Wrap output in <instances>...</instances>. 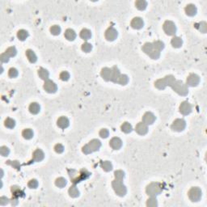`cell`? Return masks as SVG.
<instances>
[{
    "instance_id": "7c38bea8",
    "label": "cell",
    "mask_w": 207,
    "mask_h": 207,
    "mask_svg": "<svg viewBox=\"0 0 207 207\" xmlns=\"http://www.w3.org/2000/svg\"><path fill=\"white\" fill-rule=\"evenodd\" d=\"M200 83V77L196 74H191L188 76L186 85L189 87H197Z\"/></svg>"
},
{
    "instance_id": "f6af8a7d",
    "label": "cell",
    "mask_w": 207,
    "mask_h": 207,
    "mask_svg": "<svg viewBox=\"0 0 207 207\" xmlns=\"http://www.w3.org/2000/svg\"><path fill=\"white\" fill-rule=\"evenodd\" d=\"M114 176H115V179L123 180V179L125 178V172L121 170H117L114 172Z\"/></svg>"
},
{
    "instance_id": "d6986e66",
    "label": "cell",
    "mask_w": 207,
    "mask_h": 207,
    "mask_svg": "<svg viewBox=\"0 0 207 207\" xmlns=\"http://www.w3.org/2000/svg\"><path fill=\"white\" fill-rule=\"evenodd\" d=\"M57 125L61 129H66L70 126V121L68 118L66 116H61L58 119Z\"/></svg>"
},
{
    "instance_id": "e0dca14e",
    "label": "cell",
    "mask_w": 207,
    "mask_h": 207,
    "mask_svg": "<svg viewBox=\"0 0 207 207\" xmlns=\"http://www.w3.org/2000/svg\"><path fill=\"white\" fill-rule=\"evenodd\" d=\"M144 26L143 19L140 17H134L131 21V27L134 29H141Z\"/></svg>"
},
{
    "instance_id": "11a10c76",
    "label": "cell",
    "mask_w": 207,
    "mask_h": 207,
    "mask_svg": "<svg viewBox=\"0 0 207 207\" xmlns=\"http://www.w3.org/2000/svg\"><path fill=\"white\" fill-rule=\"evenodd\" d=\"M109 132L107 129H101L100 131V136H101L102 138H107L109 137Z\"/></svg>"
},
{
    "instance_id": "9f6ffc18",
    "label": "cell",
    "mask_w": 207,
    "mask_h": 207,
    "mask_svg": "<svg viewBox=\"0 0 207 207\" xmlns=\"http://www.w3.org/2000/svg\"><path fill=\"white\" fill-rule=\"evenodd\" d=\"M0 60L3 63H6L9 61V57L7 56L5 53H2L1 56H0Z\"/></svg>"
},
{
    "instance_id": "f907efd6",
    "label": "cell",
    "mask_w": 207,
    "mask_h": 207,
    "mask_svg": "<svg viewBox=\"0 0 207 207\" xmlns=\"http://www.w3.org/2000/svg\"><path fill=\"white\" fill-rule=\"evenodd\" d=\"M6 164L12 166L13 167H15L17 170L20 169V164H19L18 161H10V160H8V161H6Z\"/></svg>"
},
{
    "instance_id": "d4e9b609",
    "label": "cell",
    "mask_w": 207,
    "mask_h": 207,
    "mask_svg": "<svg viewBox=\"0 0 207 207\" xmlns=\"http://www.w3.org/2000/svg\"><path fill=\"white\" fill-rule=\"evenodd\" d=\"M41 111V107L39 105V104L36 103V102H33L30 105H29V112L32 113V114H38L40 113Z\"/></svg>"
},
{
    "instance_id": "ffe728a7",
    "label": "cell",
    "mask_w": 207,
    "mask_h": 207,
    "mask_svg": "<svg viewBox=\"0 0 207 207\" xmlns=\"http://www.w3.org/2000/svg\"><path fill=\"white\" fill-rule=\"evenodd\" d=\"M45 154L41 149H37L36 151L32 153V160L34 162H41L44 160Z\"/></svg>"
},
{
    "instance_id": "7dc6e473",
    "label": "cell",
    "mask_w": 207,
    "mask_h": 207,
    "mask_svg": "<svg viewBox=\"0 0 207 207\" xmlns=\"http://www.w3.org/2000/svg\"><path fill=\"white\" fill-rule=\"evenodd\" d=\"M62 29L58 25H53L50 28V32L54 36H58L61 33Z\"/></svg>"
},
{
    "instance_id": "277c9868",
    "label": "cell",
    "mask_w": 207,
    "mask_h": 207,
    "mask_svg": "<svg viewBox=\"0 0 207 207\" xmlns=\"http://www.w3.org/2000/svg\"><path fill=\"white\" fill-rule=\"evenodd\" d=\"M171 88H172L173 91H175L177 94L182 96H185L188 93V86L180 80H176L171 86Z\"/></svg>"
},
{
    "instance_id": "816d5d0a",
    "label": "cell",
    "mask_w": 207,
    "mask_h": 207,
    "mask_svg": "<svg viewBox=\"0 0 207 207\" xmlns=\"http://www.w3.org/2000/svg\"><path fill=\"white\" fill-rule=\"evenodd\" d=\"M59 77L63 81H68L70 78V74L67 71H63L60 74Z\"/></svg>"
},
{
    "instance_id": "6f0895ef",
    "label": "cell",
    "mask_w": 207,
    "mask_h": 207,
    "mask_svg": "<svg viewBox=\"0 0 207 207\" xmlns=\"http://www.w3.org/2000/svg\"><path fill=\"white\" fill-rule=\"evenodd\" d=\"M9 199L6 197H1L0 198V205L1 206H6L9 202Z\"/></svg>"
},
{
    "instance_id": "4316f807",
    "label": "cell",
    "mask_w": 207,
    "mask_h": 207,
    "mask_svg": "<svg viewBox=\"0 0 207 207\" xmlns=\"http://www.w3.org/2000/svg\"><path fill=\"white\" fill-rule=\"evenodd\" d=\"M38 75L39 77L43 79V80H47L49 79V77H50V73L47 70L45 69L43 67H41L40 69L38 70Z\"/></svg>"
},
{
    "instance_id": "83f0119b",
    "label": "cell",
    "mask_w": 207,
    "mask_h": 207,
    "mask_svg": "<svg viewBox=\"0 0 207 207\" xmlns=\"http://www.w3.org/2000/svg\"><path fill=\"white\" fill-rule=\"evenodd\" d=\"M80 37L84 40V41H88L91 37V31L88 28H84L80 32Z\"/></svg>"
},
{
    "instance_id": "1f68e13d",
    "label": "cell",
    "mask_w": 207,
    "mask_h": 207,
    "mask_svg": "<svg viewBox=\"0 0 207 207\" xmlns=\"http://www.w3.org/2000/svg\"><path fill=\"white\" fill-rule=\"evenodd\" d=\"M155 87L158 88V89H160V90H163V89H165L167 88V85L163 78H160V79L155 81Z\"/></svg>"
},
{
    "instance_id": "8992f818",
    "label": "cell",
    "mask_w": 207,
    "mask_h": 207,
    "mask_svg": "<svg viewBox=\"0 0 207 207\" xmlns=\"http://www.w3.org/2000/svg\"><path fill=\"white\" fill-rule=\"evenodd\" d=\"M112 186H113V188L114 189L115 193L118 196H120V197L126 196V193H127V189H126V186L123 184L122 180L115 179L112 182Z\"/></svg>"
},
{
    "instance_id": "7bdbcfd3",
    "label": "cell",
    "mask_w": 207,
    "mask_h": 207,
    "mask_svg": "<svg viewBox=\"0 0 207 207\" xmlns=\"http://www.w3.org/2000/svg\"><path fill=\"white\" fill-rule=\"evenodd\" d=\"M153 45L158 51H162L164 49V43L161 41H156L153 42Z\"/></svg>"
},
{
    "instance_id": "e575fe53",
    "label": "cell",
    "mask_w": 207,
    "mask_h": 207,
    "mask_svg": "<svg viewBox=\"0 0 207 207\" xmlns=\"http://www.w3.org/2000/svg\"><path fill=\"white\" fill-rule=\"evenodd\" d=\"M121 129L122 132H124V133L129 134L133 130V127H132V126L129 122H124L121 125Z\"/></svg>"
},
{
    "instance_id": "5b68a950",
    "label": "cell",
    "mask_w": 207,
    "mask_h": 207,
    "mask_svg": "<svg viewBox=\"0 0 207 207\" xmlns=\"http://www.w3.org/2000/svg\"><path fill=\"white\" fill-rule=\"evenodd\" d=\"M147 193L151 197H156L163 191V187L158 182H153L147 186Z\"/></svg>"
},
{
    "instance_id": "681fc988",
    "label": "cell",
    "mask_w": 207,
    "mask_h": 207,
    "mask_svg": "<svg viewBox=\"0 0 207 207\" xmlns=\"http://www.w3.org/2000/svg\"><path fill=\"white\" fill-rule=\"evenodd\" d=\"M18 75H19V72H18V70L16 69V68H11V69L9 70V71H8V75H9V77H11V78H16L17 76H18Z\"/></svg>"
},
{
    "instance_id": "60d3db41",
    "label": "cell",
    "mask_w": 207,
    "mask_h": 207,
    "mask_svg": "<svg viewBox=\"0 0 207 207\" xmlns=\"http://www.w3.org/2000/svg\"><path fill=\"white\" fill-rule=\"evenodd\" d=\"M5 53L9 58H12V57L16 56V53H17V50H16V49L14 46H12V47H9L5 51Z\"/></svg>"
},
{
    "instance_id": "680465c9",
    "label": "cell",
    "mask_w": 207,
    "mask_h": 207,
    "mask_svg": "<svg viewBox=\"0 0 207 207\" xmlns=\"http://www.w3.org/2000/svg\"><path fill=\"white\" fill-rule=\"evenodd\" d=\"M12 206H16L18 204V198L13 197L12 199Z\"/></svg>"
},
{
    "instance_id": "f1b7e54d",
    "label": "cell",
    "mask_w": 207,
    "mask_h": 207,
    "mask_svg": "<svg viewBox=\"0 0 207 207\" xmlns=\"http://www.w3.org/2000/svg\"><path fill=\"white\" fill-rule=\"evenodd\" d=\"M68 193H69V195L71 197V198H78L79 196V191L78 189L77 188L75 185H73L72 186H70L68 190Z\"/></svg>"
},
{
    "instance_id": "44dd1931",
    "label": "cell",
    "mask_w": 207,
    "mask_h": 207,
    "mask_svg": "<svg viewBox=\"0 0 207 207\" xmlns=\"http://www.w3.org/2000/svg\"><path fill=\"white\" fill-rule=\"evenodd\" d=\"M185 13L186 15L188 16H196V14L198 12V9L195 5L193 4H188L185 6Z\"/></svg>"
},
{
    "instance_id": "74e56055",
    "label": "cell",
    "mask_w": 207,
    "mask_h": 207,
    "mask_svg": "<svg viewBox=\"0 0 207 207\" xmlns=\"http://www.w3.org/2000/svg\"><path fill=\"white\" fill-rule=\"evenodd\" d=\"M128 82H129L128 76L126 75H121L119 78H118V80L116 82V83H118V84L120 85H122V86H125V85H126L128 83Z\"/></svg>"
},
{
    "instance_id": "cb8c5ba5",
    "label": "cell",
    "mask_w": 207,
    "mask_h": 207,
    "mask_svg": "<svg viewBox=\"0 0 207 207\" xmlns=\"http://www.w3.org/2000/svg\"><path fill=\"white\" fill-rule=\"evenodd\" d=\"M120 75H121V72H120L119 69L116 66H113L112 68V78H111V81L113 83H116L118 78H119Z\"/></svg>"
},
{
    "instance_id": "c3c4849f",
    "label": "cell",
    "mask_w": 207,
    "mask_h": 207,
    "mask_svg": "<svg viewBox=\"0 0 207 207\" xmlns=\"http://www.w3.org/2000/svg\"><path fill=\"white\" fill-rule=\"evenodd\" d=\"M9 153H10L9 148L6 147H5V146L1 147V148H0V154H1L2 156H4V157L7 156V155H9Z\"/></svg>"
},
{
    "instance_id": "ee69618b",
    "label": "cell",
    "mask_w": 207,
    "mask_h": 207,
    "mask_svg": "<svg viewBox=\"0 0 207 207\" xmlns=\"http://www.w3.org/2000/svg\"><path fill=\"white\" fill-rule=\"evenodd\" d=\"M147 206L150 207H155L158 206L157 203V200L155 197H151V198H149L147 202Z\"/></svg>"
},
{
    "instance_id": "603a6c76",
    "label": "cell",
    "mask_w": 207,
    "mask_h": 207,
    "mask_svg": "<svg viewBox=\"0 0 207 207\" xmlns=\"http://www.w3.org/2000/svg\"><path fill=\"white\" fill-rule=\"evenodd\" d=\"M64 36H65L66 39H67V40L70 41H74V40L76 38L75 32L74 31L73 29H71V28H68V29H66V32H65V34H64Z\"/></svg>"
},
{
    "instance_id": "3957f363",
    "label": "cell",
    "mask_w": 207,
    "mask_h": 207,
    "mask_svg": "<svg viewBox=\"0 0 207 207\" xmlns=\"http://www.w3.org/2000/svg\"><path fill=\"white\" fill-rule=\"evenodd\" d=\"M142 51H143L145 53H147L151 58H152V59H158L160 56V52L157 50L155 48V46L153 45V43H150V42L145 43V44L142 45Z\"/></svg>"
},
{
    "instance_id": "db71d44e",
    "label": "cell",
    "mask_w": 207,
    "mask_h": 207,
    "mask_svg": "<svg viewBox=\"0 0 207 207\" xmlns=\"http://www.w3.org/2000/svg\"><path fill=\"white\" fill-rule=\"evenodd\" d=\"M54 151H56L58 154H61L64 151V147L62 144H57L54 147Z\"/></svg>"
},
{
    "instance_id": "f5cc1de1",
    "label": "cell",
    "mask_w": 207,
    "mask_h": 207,
    "mask_svg": "<svg viewBox=\"0 0 207 207\" xmlns=\"http://www.w3.org/2000/svg\"><path fill=\"white\" fill-rule=\"evenodd\" d=\"M28 186L30 188H37L38 187V181L35 179L31 180L28 182Z\"/></svg>"
},
{
    "instance_id": "4fadbf2b",
    "label": "cell",
    "mask_w": 207,
    "mask_h": 207,
    "mask_svg": "<svg viewBox=\"0 0 207 207\" xmlns=\"http://www.w3.org/2000/svg\"><path fill=\"white\" fill-rule=\"evenodd\" d=\"M192 112V105L188 101H183L180 105V113L187 116Z\"/></svg>"
},
{
    "instance_id": "6da1fadb",
    "label": "cell",
    "mask_w": 207,
    "mask_h": 207,
    "mask_svg": "<svg viewBox=\"0 0 207 207\" xmlns=\"http://www.w3.org/2000/svg\"><path fill=\"white\" fill-rule=\"evenodd\" d=\"M68 174H69L70 180L74 185H76L79 182L83 181L84 180L88 179L89 176H91V173L88 172V170L83 168L80 171H76L74 169L68 170Z\"/></svg>"
},
{
    "instance_id": "d6a6232c",
    "label": "cell",
    "mask_w": 207,
    "mask_h": 207,
    "mask_svg": "<svg viewBox=\"0 0 207 207\" xmlns=\"http://www.w3.org/2000/svg\"><path fill=\"white\" fill-rule=\"evenodd\" d=\"M135 6H136V7H137L138 10H140V11H144V10L147 8V1H145V0H138V1H136V3H135Z\"/></svg>"
},
{
    "instance_id": "52a82bcc",
    "label": "cell",
    "mask_w": 207,
    "mask_h": 207,
    "mask_svg": "<svg viewBox=\"0 0 207 207\" xmlns=\"http://www.w3.org/2000/svg\"><path fill=\"white\" fill-rule=\"evenodd\" d=\"M188 198L191 200L192 201H200L202 196V193H201V188H198V187H193L190 188V190L188 193Z\"/></svg>"
},
{
    "instance_id": "5bb4252c",
    "label": "cell",
    "mask_w": 207,
    "mask_h": 207,
    "mask_svg": "<svg viewBox=\"0 0 207 207\" xmlns=\"http://www.w3.org/2000/svg\"><path fill=\"white\" fill-rule=\"evenodd\" d=\"M155 119H156V117L153 113L151 112H147L142 116V122L149 126V125H152L155 122Z\"/></svg>"
},
{
    "instance_id": "ab89813d",
    "label": "cell",
    "mask_w": 207,
    "mask_h": 207,
    "mask_svg": "<svg viewBox=\"0 0 207 207\" xmlns=\"http://www.w3.org/2000/svg\"><path fill=\"white\" fill-rule=\"evenodd\" d=\"M163 79H164V81H165V83H166L167 87V86L171 87V86L174 83V82L176 81L175 77H174L173 75H167L163 78Z\"/></svg>"
},
{
    "instance_id": "bcb514c9",
    "label": "cell",
    "mask_w": 207,
    "mask_h": 207,
    "mask_svg": "<svg viewBox=\"0 0 207 207\" xmlns=\"http://www.w3.org/2000/svg\"><path fill=\"white\" fill-rule=\"evenodd\" d=\"M91 50H92V45L90 43L85 42L82 45V50L85 53H89V52H91Z\"/></svg>"
},
{
    "instance_id": "484cf974",
    "label": "cell",
    "mask_w": 207,
    "mask_h": 207,
    "mask_svg": "<svg viewBox=\"0 0 207 207\" xmlns=\"http://www.w3.org/2000/svg\"><path fill=\"white\" fill-rule=\"evenodd\" d=\"M26 57L28 59V61L31 63H35L37 61V57L35 54V53L32 50H26Z\"/></svg>"
},
{
    "instance_id": "836d02e7",
    "label": "cell",
    "mask_w": 207,
    "mask_h": 207,
    "mask_svg": "<svg viewBox=\"0 0 207 207\" xmlns=\"http://www.w3.org/2000/svg\"><path fill=\"white\" fill-rule=\"evenodd\" d=\"M28 37V32L24 29H21L17 32V37L19 38V41H25Z\"/></svg>"
},
{
    "instance_id": "2e32d148",
    "label": "cell",
    "mask_w": 207,
    "mask_h": 207,
    "mask_svg": "<svg viewBox=\"0 0 207 207\" xmlns=\"http://www.w3.org/2000/svg\"><path fill=\"white\" fill-rule=\"evenodd\" d=\"M135 131L138 133L139 135H145L147 134L148 126L143 122H139L137 124L135 127Z\"/></svg>"
},
{
    "instance_id": "d590c367",
    "label": "cell",
    "mask_w": 207,
    "mask_h": 207,
    "mask_svg": "<svg viewBox=\"0 0 207 207\" xmlns=\"http://www.w3.org/2000/svg\"><path fill=\"white\" fill-rule=\"evenodd\" d=\"M22 136L24 139L29 140L33 137V131L31 129H24L22 132Z\"/></svg>"
},
{
    "instance_id": "30bf717a",
    "label": "cell",
    "mask_w": 207,
    "mask_h": 207,
    "mask_svg": "<svg viewBox=\"0 0 207 207\" xmlns=\"http://www.w3.org/2000/svg\"><path fill=\"white\" fill-rule=\"evenodd\" d=\"M44 89L45 91L48 92V93L53 94V93H55L58 91V86L54 82H53L50 79H47L45 82Z\"/></svg>"
},
{
    "instance_id": "ac0fdd59",
    "label": "cell",
    "mask_w": 207,
    "mask_h": 207,
    "mask_svg": "<svg viewBox=\"0 0 207 207\" xmlns=\"http://www.w3.org/2000/svg\"><path fill=\"white\" fill-rule=\"evenodd\" d=\"M101 77L103 78L104 80L105 81H111V78H112V68L110 69L109 67H104L101 70Z\"/></svg>"
},
{
    "instance_id": "f35d334b",
    "label": "cell",
    "mask_w": 207,
    "mask_h": 207,
    "mask_svg": "<svg viewBox=\"0 0 207 207\" xmlns=\"http://www.w3.org/2000/svg\"><path fill=\"white\" fill-rule=\"evenodd\" d=\"M66 184H67V181H66V180L65 179V178H63V177H59V178H58V179H56V180H55V185H56V186H58V188H63V187H65L66 185Z\"/></svg>"
},
{
    "instance_id": "7402d4cb",
    "label": "cell",
    "mask_w": 207,
    "mask_h": 207,
    "mask_svg": "<svg viewBox=\"0 0 207 207\" xmlns=\"http://www.w3.org/2000/svg\"><path fill=\"white\" fill-rule=\"evenodd\" d=\"M11 191L12 193L13 197H15V198H20V197H24V193L20 189V188H19V186H16V185L12 186V187L11 188Z\"/></svg>"
},
{
    "instance_id": "8fae6325",
    "label": "cell",
    "mask_w": 207,
    "mask_h": 207,
    "mask_svg": "<svg viewBox=\"0 0 207 207\" xmlns=\"http://www.w3.org/2000/svg\"><path fill=\"white\" fill-rule=\"evenodd\" d=\"M118 36V32L113 26H110L109 28L105 31V38L107 41H115Z\"/></svg>"
},
{
    "instance_id": "9c48e42d",
    "label": "cell",
    "mask_w": 207,
    "mask_h": 207,
    "mask_svg": "<svg viewBox=\"0 0 207 207\" xmlns=\"http://www.w3.org/2000/svg\"><path fill=\"white\" fill-rule=\"evenodd\" d=\"M186 122L184 119H176L171 126L172 130L176 132H181L185 129Z\"/></svg>"
},
{
    "instance_id": "7a4b0ae2",
    "label": "cell",
    "mask_w": 207,
    "mask_h": 207,
    "mask_svg": "<svg viewBox=\"0 0 207 207\" xmlns=\"http://www.w3.org/2000/svg\"><path fill=\"white\" fill-rule=\"evenodd\" d=\"M101 147V142L98 139H92L86 144L82 149V151L86 155H89L93 153L95 151H97L100 150Z\"/></svg>"
},
{
    "instance_id": "b9f144b4",
    "label": "cell",
    "mask_w": 207,
    "mask_h": 207,
    "mask_svg": "<svg viewBox=\"0 0 207 207\" xmlns=\"http://www.w3.org/2000/svg\"><path fill=\"white\" fill-rule=\"evenodd\" d=\"M196 27L198 28L199 31H201L203 33H206L207 31V24L206 22H201L196 24Z\"/></svg>"
},
{
    "instance_id": "f546056e",
    "label": "cell",
    "mask_w": 207,
    "mask_h": 207,
    "mask_svg": "<svg viewBox=\"0 0 207 207\" xmlns=\"http://www.w3.org/2000/svg\"><path fill=\"white\" fill-rule=\"evenodd\" d=\"M101 167L104 171H105L107 172L113 170V164L109 161H101Z\"/></svg>"
},
{
    "instance_id": "ba28073f",
    "label": "cell",
    "mask_w": 207,
    "mask_h": 207,
    "mask_svg": "<svg viewBox=\"0 0 207 207\" xmlns=\"http://www.w3.org/2000/svg\"><path fill=\"white\" fill-rule=\"evenodd\" d=\"M163 31L168 36H175L176 32V26L175 23L170 20H167L163 25Z\"/></svg>"
},
{
    "instance_id": "4dcf8cb0",
    "label": "cell",
    "mask_w": 207,
    "mask_h": 207,
    "mask_svg": "<svg viewBox=\"0 0 207 207\" xmlns=\"http://www.w3.org/2000/svg\"><path fill=\"white\" fill-rule=\"evenodd\" d=\"M171 44L172 45V47L174 48H180L182 44H183V41H182V39L180 37H174L171 41Z\"/></svg>"
},
{
    "instance_id": "8d00e7d4",
    "label": "cell",
    "mask_w": 207,
    "mask_h": 207,
    "mask_svg": "<svg viewBox=\"0 0 207 207\" xmlns=\"http://www.w3.org/2000/svg\"><path fill=\"white\" fill-rule=\"evenodd\" d=\"M4 125H5V126H6V128H8V129H13V128L16 126V121L14 119H12V118L8 117V118H6V119L5 120Z\"/></svg>"
},
{
    "instance_id": "9a60e30c",
    "label": "cell",
    "mask_w": 207,
    "mask_h": 207,
    "mask_svg": "<svg viewBox=\"0 0 207 207\" xmlns=\"http://www.w3.org/2000/svg\"><path fill=\"white\" fill-rule=\"evenodd\" d=\"M109 146L113 150H119L122 147V141L121 139L117 137H114L109 142Z\"/></svg>"
}]
</instances>
